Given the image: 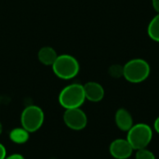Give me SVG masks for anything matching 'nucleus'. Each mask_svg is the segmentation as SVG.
<instances>
[{"mask_svg":"<svg viewBox=\"0 0 159 159\" xmlns=\"http://www.w3.org/2000/svg\"><path fill=\"white\" fill-rule=\"evenodd\" d=\"M51 67L54 75L62 80L75 78L80 71V65L76 58L69 54L59 55Z\"/></svg>","mask_w":159,"mask_h":159,"instance_id":"2","label":"nucleus"},{"mask_svg":"<svg viewBox=\"0 0 159 159\" xmlns=\"http://www.w3.org/2000/svg\"><path fill=\"white\" fill-rule=\"evenodd\" d=\"M85 101L84 87L78 83H73L66 86L59 94V103L64 109L80 108Z\"/></svg>","mask_w":159,"mask_h":159,"instance_id":"3","label":"nucleus"},{"mask_svg":"<svg viewBox=\"0 0 159 159\" xmlns=\"http://www.w3.org/2000/svg\"><path fill=\"white\" fill-rule=\"evenodd\" d=\"M29 136H30V133L22 127L13 129L9 132L10 141L17 144H23L27 143L29 140Z\"/></svg>","mask_w":159,"mask_h":159,"instance_id":"11","label":"nucleus"},{"mask_svg":"<svg viewBox=\"0 0 159 159\" xmlns=\"http://www.w3.org/2000/svg\"><path fill=\"white\" fill-rule=\"evenodd\" d=\"M152 6L157 13H159V0H152Z\"/></svg>","mask_w":159,"mask_h":159,"instance_id":"17","label":"nucleus"},{"mask_svg":"<svg viewBox=\"0 0 159 159\" xmlns=\"http://www.w3.org/2000/svg\"><path fill=\"white\" fill-rule=\"evenodd\" d=\"M127 132V140L134 151L147 148L153 140V129L145 123L135 124Z\"/></svg>","mask_w":159,"mask_h":159,"instance_id":"4","label":"nucleus"},{"mask_svg":"<svg viewBox=\"0 0 159 159\" xmlns=\"http://www.w3.org/2000/svg\"><path fill=\"white\" fill-rule=\"evenodd\" d=\"M7 157V150L5 148V146L0 143V159H5Z\"/></svg>","mask_w":159,"mask_h":159,"instance_id":"15","label":"nucleus"},{"mask_svg":"<svg viewBox=\"0 0 159 159\" xmlns=\"http://www.w3.org/2000/svg\"><path fill=\"white\" fill-rule=\"evenodd\" d=\"M58 56L59 55L57 54V51L49 46H45L41 48L37 52L38 61L46 66H52Z\"/></svg>","mask_w":159,"mask_h":159,"instance_id":"10","label":"nucleus"},{"mask_svg":"<svg viewBox=\"0 0 159 159\" xmlns=\"http://www.w3.org/2000/svg\"><path fill=\"white\" fill-rule=\"evenodd\" d=\"M135 159H156V156L152 151L147 148H143L136 151Z\"/></svg>","mask_w":159,"mask_h":159,"instance_id":"14","label":"nucleus"},{"mask_svg":"<svg viewBox=\"0 0 159 159\" xmlns=\"http://www.w3.org/2000/svg\"><path fill=\"white\" fill-rule=\"evenodd\" d=\"M115 122L116 127L122 131H129L134 125L131 114L125 108H119L115 115Z\"/></svg>","mask_w":159,"mask_h":159,"instance_id":"9","label":"nucleus"},{"mask_svg":"<svg viewBox=\"0 0 159 159\" xmlns=\"http://www.w3.org/2000/svg\"><path fill=\"white\" fill-rule=\"evenodd\" d=\"M2 131H3V126H2V123L0 122V135L2 134Z\"/></svg>","mask_w":159,"mask_h":159,"instance_id":"19","label":"nucleus"},{"mask_svg":"<svg viewBox=\"0 0 159 159\" xmlns=\"http://www.w3.org/2000/svg\"><path fill=\"white\" fill-rule=\"evenodd\" d=\"M83 87L86 100L91 102H99L102 101V99L104 98L105 91L103 87L100 83L95 81H89L83 85Z\"/></svg>","mask_w":159,"mask_h":159,"instance_id":"8","label":"nucleus"},{"mask_svg":"<svg viewBox=\"0 0 159 159\" xmlns=\"http://www.w3.org/2000/svg\"><path fill=\"white\" fill-rule=\"evenodd\" d=\"M45 120L44 111L37 105H29L23 109L20 115V124L29 133L37 131Z\"/></svg>","mask_w":159,"mask_h":159,"instance_id":"5","label":"nucleus"},{"mask_svg":"<svg viewBox=\"0 0 159 159\" xmlns=\"http://www.w3.org/2000/svg\"><path fill=\"white\" fill-rule=\"evenodd\" d=\"M147 34L150 39L159 43V13L150 20L147 26Z\"/></svg>","mask_w":159,"mask_h":159,"instance_id":"12","label":"nucleus"},{"mask_svg":"<svg viewBox=\"0 0 159 159\" xmlns=\"http://www.w3.org/2000/svg\"><path fill=\"white\" fill-rule=\"evenodd\" d=\"M108 73L113 78H121L124 75V66L118 63L112 64L108 69Z\"/></svg>","mask_w":159,"mask_h":159,"instance_id":"13","label":"nucleus"},{"mask_svg":"<svg viewBox=\"0 0 159 159\" xmlns=\"http://www.w3.org/2000/svg\"><path fill=\"white\" fill-rule=\"evenodd\" d=\"M133 151V148L127 139H116L109 146L110 155L115 159L129 158Z\"/></svg>","mask_w":159,"mask_h":159,"instance_id":"7","label":"nucleus"},{"mask_svg":"<svg viewBox=\"0 0 159 159\" xmlns=\"http://www.w3.org/2000/svg\"><path fill=\"white\" fill-rule=\"evenodd\" d=\"M123 77L129 83L139 84L144 82L150 75L151 67L149 63L141 58L131 59L124 65Z\"/></svg>","mask_w":159,"mask_h":159,"instance_id":"1","label":"nucleus"},{"mask_svg":"<svg viewBox=\"0 0 159 159\" xmlns=\"http://www.w3.org/2000/svg\"><path fill=\"white\" fill-rule=\"evenodd\" d=\"M154 129L156 130L157 133H158L159 134V116L158 117H157V119H156L155 122H154Z\"/></svg>","mask_w":159,"mask_h":159,"instance_id":"18","label":"nucleus"},{"mask_svg":"<svg viewBox=\"0 0 159 159\" xmlns=\"http://www.w3.org/2000/svg\"><path fill=\"white\" fill-rule=\"evenodd\" d=\"M63 122L73 130H82L87 127L88 116L81 108L65 109L63 114Z\"/></svg>","mask_w":159,"mask_h":159,"instance_id":"6","label":"nucleus"},{"mask_svg":"<svg viewBox=\"0 0 159 159\" xmlns=\"http://www.w3.org/2000/svg\"><path fill=\"white\" fill-rule=\"evenodd\" d=\"M5 159H25L23 156L20 155V154H12V155H9L7 157H6Z\"/></svg>","mask_w":159,"mask_h":159,"instance_id":"16","label":"nucleus"}]
</instances>
